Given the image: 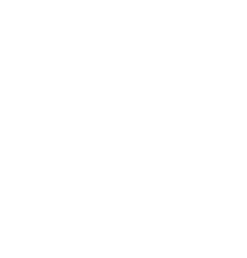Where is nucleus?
Here are the masks:
<instances>
[]
</instances>
